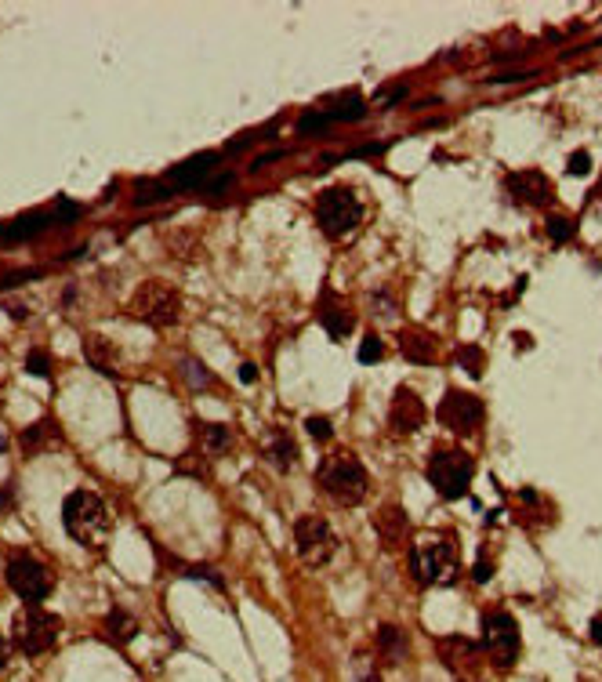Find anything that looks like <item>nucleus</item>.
Returning a JSON list of instances; mask_svg holds the SVG:
<instances>
[{
	"label": "nucleus",
	"mask_w": 602,
	"mask_h": 682,
	"mask_svg": "<svg viewBox=\"0 0 602 682\" xmlns=\"http://www.w3.org/2000/svg\"><path fill=\"white\" fill-rule=\"evenodd\" d=\"M109 624H113V635L116 638H131L135 635V621H131V617H123V613H113Z\"/></svg>",
	"instance_id": "2f4dec72"
},
{
	"label": "nucleus",
	"mask_w": 602,
	"mask_h": 682,
	"mask_svg": "<svg viewBox=\"0 0 602 682\" xmlns=\"http://www.w3.org/2000/svg\"><path fill=\"white\" fill-rule=\"evenodd\" d=\"M254 377H257L254 363H240V381H254Z\"/></svg>",
	"instance_id": "58836bf2"
},
{
	"label": "nucleus",
	"mask_w": 602,
	"mask_h": 682,
	"mask_svg": "<svg viewBox=\"0 0 602 682\" xmlns=\"http://www.w3.org/2000/svg\"><path fill=\"white\" fill-rule=\"evenodd\" d=\"M203 446L210 454H225L232 446V436H229L225 424H203Z\"/></svg>",
	"instance_id": "4be33fe9"
},
{
	"label": "nucleus",
	"mask_w": 602,
	"mask_h": 682,
	"mask_svg": "<svg viewBox=\"0 0 602 682\" xmlns=\"http://www.w3.org/2000/svg\"><path fill=\"white\" fill-rule=\"evenodd\" d=\"M483 635H486V650L497 668H511L519 660V628H515L511 613H486Z\"/></svg>",
	"instance_id": "1a4fd4ad"
},
{
	"label": "nucleus",
	"mask_w": 602,
	"mask_h": 682,
	"mask_svg": "<svg viewBox=\"0 0 602 682\" xmlns=\"http://www.w3.org/2000/svg\"><path fill=\"white\" fill-rule=\"evenodd\" d=\"M51 225V215L48 210H29V215H18L11 222L0 225V240H11V243H22V240H33L40 236Z\"/></svg>",
	"instance_id": "2eb2a0df"
},
{
	"label": "nucleus",
	"mask_w": 602,
	"mask_h": 682,
	"mask_svg": "<svg viewBox=\"0 0 602 682\" xmlns=\"http://www.w3.org/2000/svg\"><path fill=\"white\" fill-rule=\"evenodd\" d=\"M591 170V156L584 153V149H577V153L570 156V175H577V178H584Z\"/></svg>",
	"instance_id": "473e14b6"
},
{
	"label": "nucleus",
	"mask_w": 602,
	"mask_h": 682,
	"mask_svg": "<svg viewBox=\"0 0 602 682\" xmlns=\"http://www.w3.org/2000/svg\"><path fill=\"white\" fill-rule=\"evenodd\" d=\"M8 584H11L15 595H22L29 606H40L51 595V588H55L51 570L44 563H36V559H26V556H18V559L8 563Z\"/></svg>",
	"instance_id": "6e6552de"
},
{
	"label": "nucleus",
	"mask_w": 602,
	"mask_h": 682,
	"mask_svg": "<svg viewBox=\"0 0 602 682\" xmlns=\"http://www.w3.org/2000/svg\"><path fill=\"white\" fill-rule=\"evenodd\" d=\"M359 678H363V682H377V675L370 671V664H367V660H359Z\"/></svg>",
	"instance_id": "4c0bfd02"
},
{
	"label": "nucleus",
	"mask_w": 602,
	"mask_h": 682,
	"mask_svg": "<svg viewBox=\"0 0 602 682\" xmlns=\"http://www.w3.org/2000/svg\"><path fill=\"white\" fill-rule=\"evenodd\" d=\"M454 566H457V551H454L450 541H428V544L410 551V573H414V581H421V584L450 581V577H454Z\"/></svg>",
	"instance_id": "423d86ee"
},
{
	"label": "nucleus",
	"mask_w": 602,
	"mask_h": 682,
	"mask_svg": "<svg viewBox=\"0 0 602 682\" xmlns=\"http://www.w3.org/2000/svg\"><path fill=\"white\" fill-rule=\"evenodd\" d=\"M457 363L468 370V374H483V363H486V356H483V349H476V345H461L457 349Z\"/></svg>",
	"instance_id": "393cba45"
},
{
	"label": "nucleus",
	"mask_w": 602,
	"mask_h": 682,
	"mask_svg": "<svg viewBox=\"0 0 602 682\" xmlns=\"http://www.w3.org/2000/svg\"><path fill=\"white\" fill-rule=\"evenodd\" d=\"M588 635H591V643H595V646H602V617H595V621H591Z\"/></svg>",
	"instance_id": "e433bc0d"
},
{
	"label": "nucleus",
	"mask_w": 602,
	"mask_h": 682,
	"mask_svg": "<svg viewBox=\"0 0 602 682\" xmlns=\"http://www.w3.org/2000/svg\"><path fill=\"white\" fill-rule=\"evenodd\" d=\"M214 163H218V153H196V156H189L185 163H175V167H170V182H175V185H185V189H192V185H207V175L214 170Z\"/></svg>",
	"instance_id": "4468645a"
},
{
	"label": "nucleus",
	"mask_w": 602,
	"mask_h": 682,
	"mask_svg": "<svg viewBox=\"0 0 602 682\" xmlns=\"http://www.w3.org/2000/svg\"><path fill=\"white\" fill-rule=\"evenodd\" d=\"M4 660H8V646H4V638H0V668H4Z\"/></svg>",
	"instance_id": "a19ab883"
},
{
	"label": "nucleus",
	"mask_w": 602,
	"mask_h": 682,
	"mask_svg": "<svg viewBox=\"0 0 602 682\" xmlns=\"http://www.w3.org/2000/svg\"><path fill=\"white\" fill-rule=\"evenodd\" d=\"M294 454H297V450H294V439H290L283 429H276L272 439H269V446H265V457L279 468V472H287V468L294 464Z\"/></svg>",
	"instance_id": "aec40b11"
},
{
	"label": "nucleus",
	"mask_w": 602,
	"mask_h": 682,
	"mask_svg": "<svg viewBox=\"0 0 602 682\" xmlns=\"http://www.w3.org/2000/svg\"><path fill=\"white\" fill-rule=\"evenodd\" d=\"M73 218H80V207L69 203V200H58L55 210H51V222H55V225H69Z\"/></svg>",
	"instance_id": "c85d7f7f"
},
{
	"label": "nucleus",
	"mask_w": 602,
	"mask_h": 682,
	"mask_svg": "<svg viewBox=\"0 0 602 682\" xmlns=\"http://www.w3.org/2000/svg\"><path fill=\"white\" fill-rule=\"evenodd\" d=\"M403 98H406V83H399V88H392V91L384 88V91L377 95V102H381V105H396V102H403Z\"/></svg>",
	"instance_id": "f704fd0d"
},
{
	"label": "nucleus",
	"mask_w": 602,
	"mask_h": 682,
	"mask_svg": "<svg viewBox=\"0 0 602 682\" xmlns=\"http://www.w3.org/2000/svg\"><path fill=\"white\" fill-rule=\"evenodd\" d=\"M88 356H91V363L95 367H102L105 374H113V352H109V345L98 337V334H91L88 337Z\"/></svg>",
	"instance_id": "b1692460"
},
{
	"label": "nucleus",
	"mask_w": 602,
	"mask_h": 682,
	"mask_svg": "<svg viewBox=\"0 0 602 682\" xmlns=\"http://www.w3.org/2000/svg\"><path fill=\"white\" fill-rule=\"evenodd\" d=\"M389 421L399 436H410L424 424V403L421 396H414L410 389H399L396 399H392V410H389Z\"/></svg>",
	"instance_id": "ddd939ff"
},
{
	"label": "nucleus",
	"mask_w": 602,
	"mask_h": 682,
	"mask_svg": "<svg viewBox=\"0 0 602 682\" xmlns=\"http://www.w3.org/2000/svg\"><path fill=\"white\" fill-rule=\"evenodd\" d=\"M236 178L232 175H222V178H214V182H207V193H222V189H229Z\"/></svg>",
	"instance_id": "c9c22d12"
},
{
	"label": "nucleus",
	"mask_w": 602,
	"mask_h": 682,
	"mask_svg": "<svg viewBox=\"0 0 602 682\" xmlns=\"http://www.w3.org/2000/svg\"><path fill=\"white\" fill-rule=\"evenodd\" d=\"M439 421L446 424L454 436H471L483 424V403L468 392H446L439 403Z\"/></svg>",
	"instance_id": "9d476101"
},
{
	"label": "nucleus",
	"mask_w": 602,
	"mask_h": 682,
	"mask_svg": "<svg viewBox=\"0 0 602 682\" xmlns=\"http://www.w3.org/2000/svg\"><path fill=\"white\" fill-rule=\"evenodd\" d=\"M381 356H384L381 337H374V334H370V337H363V341H359V363H367V367H370V363H377Z\"/></svg>",
	"instance_id": "cd10ccee"
},
{
	"label": "nucleus",
	"mask_w": 602,
	"mask_h": 682,
	"mask_svg": "<svg viewBox=\"0 0 602 682\" xmlns=\"http://www.w3.org/2000/svg\"><path fill=\"white\" fill-rule=\"evenodd\" d=\"M305 429H309V436H312V439H330V436H334L330 417H309V421H305Z\"/></svg>",
	"instance_id": "7c9ffc66"
},
{
	"label": "nucleus",
	"mask_w": 602,
	"mask_h": 682,
	"mask_svg": "<svg viewBox=\"0 0 602 682\" xmlns=\"http://www.w3.org/2000/svg\"><path fill=\"white\" fill-rule=\"evenodd\" d=\"M399 349H403V356L410 359V363H432L436 359V341L428 337L424 330H403L399 334Z\"/></svg>",
	"instance_id": "f3484780"
},
{
	"label": "nucleus",
	"mask_w": 602,
	"mask_h": 682,
	"mask_svg": "<svg viewBox=\"0 0 602 682\" xmlns=\"http://www.w3.org/2000/svg\"><path fill=\"white\" fill-rule=\"evenodd\" d=\"M327 113H330V123H349V120H359L363 113H367V102H363L359 91H349L337 105H330Z\"/></svg>",
	"instance_id": "412c9836"
},
{
	"label": "nucleus",
	"mask_w": 602,
	"mask_h": 682,
	"mask_svg": "<svg viewBox=\"0 0 602 682\" xmlns=\"http://www.w3.org/2000/svg\"><path fill=\"white\" fill-rule=\"evenodd\" d=\"M62 526L69 530L73 541L98 548V544H105V537H109L113 516H109V508H105V501L98 494H91V490H73V494L62 501Z\"/></svg>",
	"instance_id": "f257e3e1"
},
{
	"label": "nucleus",
	"mask_w": 602,
	"mask_h": 682,
	"mask_svg": "<svg viewBox=\"0 0 602 682\" xmlns=\"http://www.w3.org/2000/svg\"><path fill=\"white\" fill-rule=\"evenodd\" d=\"M131 309H135L138 319H145V323H153V327H170V323H178L182 297H178L175 287H167L163 280H145V283L138 287V294H135Z\"/></svg>",
	"instance_id": "39448f33"
},
{
	"label": "nucleus",
	"mask_w": 602,
	"mask_h": 682,
	"mask_svg": "<svg viewBox=\"0 0 602 682\" xmlns=\"http://www.w3.org/2000/svg\"><path fill=\"white\" fill-rule=\"evenodd\" d=\"M377 650L384 653L389 664H403V660H406V635H403V628L381 624L377 628Z\"/></svg>",
	"instance_id": "6ab92c4d"
},
{
	"label": "nucleus",
	"mask_w": 602,
	"mask_h": 682,
	"mask_svg": "<svg viewBox=\"0 0 602 682\" xmlns=\"http://www.w3.org/2000/svg\"><path fill=\"white\" fill-rule=\"evenodd\" d=\"M33 269H22V272H11V276H4V280H0V290H8V287H22L26 280H33Z\"/></svg>",
	"instance_id": "72a5a7b5"
},
{
	"label": "nucleus",
	"mask_w": 602,
	"mask_h": 682,
	"mask_svg": "<svg viewBox=\"0 0 602 682\" xmlns=\"http://www.w3.org/2000/svg\"><path fill=\"white\" fill-rule=\"evenodd\" d=\"M377 534H381V544L384 548H396L403 537H406V516H403V508H389L384 504L381 512H377Z\"/></svg>",
	"instance_id": "a211bd4d"
},
{
	"label": "nucleus",
	"mask_w": 602,
	"mask_h": 682,
	"mask_svg": "<svg viewBox=\"0 0 602 682\" xmlns=\"http://www.w3.org/2000/svg\"><path fill=\"white\" fill-rule=\"evenodd\" d=\"M323 127H330V113H305V116H297V135H316V131H323Z\"/></svg>",
	"instance_id": "bb28decb"
},
{
	"label": "nucleus",
	"mask_w": 602,
	"mask_h": 682,
	"mask_svg": "<svg viewBox=\"0 0 602 682\" xmlns=\"http://www.w3.org/2000/svg\"><path fill=\"white\" fill-rule=\"evenodd\" d=\"M319 327H323L334 341H345L356 327V319L337 297H323V302H319Z\"/></svg>",
	"instance_id": "dca6fc26"
},
{
	"label": "nucleus",
	"mask_w": 602,
	"mask_h": 682,
	"mask_svg": "<svg viewBox=\"0 0 602 682\" xmlns=\"http://www.w3.org/2000/svg\"><path fill=\"white\" fill-rule=\"evenodd\" d=\"M471 472H476V461L464 450H436L432 461H428V479H432L436 494L446 501H457L468 494Z\"/></svg>",
	"instance_id": "20e7f679"
},
{
	"label": "nucleus",
	"mask_w": 602,
	"mask_h": 682,
	"mask_svg": "<svg viewBox=\"0 0 602 682\" xmlns=\"http://www.w3.org/2000/svg\"><path fill=\"white\" fill-rule=\"evenodd\" d=\"M58 638V617L44 613V610H29L22 617V628H18V643L29 657H40L44 650H51V643Z\"/></svg>",
	"instance_id": "9b49d317"
},
{
	"label": "nucleus",
	"mask_w": 602,
	"mask_h": 682,
	"mask_svg": "<svg viewBox=\"0 0 602 682\" xmlns=\"http://www.w3.org/2000/svg\"><path fill=\"white\" fill-rule=\"evenodd\" d=\"M573 232H577V225H573V218H570V215H551V218H548V236H551L555 243L570 240Z\"/></svg>",
	"instance_id": "a878e982"
},
{
	"label": "nucleus",
	"mask_w": 602,
	"mask_h": 682,
	"mask_svg": "<svg viewBox=\"0 0 602 682\" xmlns=\"http://www.w3.org/2000/svg\"><path fill=\"white\" fill-rule=\"evenodd\" d=\"M170 200V189L160 185V182H142L138 193H135V207H149V203H163Z\"/></svg>",
	"instance_id": "5701e85b"
},
{
	"label": "nucleus",
	"mask_w": 602,
	"mask_h": 682,
	"mask_svg": "<svg viewBox=\"0 0 602 682\" xmlns=\"http://www.w3.org/2000/svg\"><path fill=\"white\" fill-rule=\"evenodd\" d=\"M471 577H476V581H490V566H486V563H479L476 570H471Z\"/></svg>",
	"instance_id": "ea45409f"
},
{
	"label": "nucleus",
	"mask_w": 602,
	"mask_h": 682,
	"mask_svg": "<svg viewBox=\"0 0 602 682\" xmlns=\"http://www.w3.org/2000/svg\"><path fill=\"white\" fill-rule=\"evenodd\" d=\"M316 483L323 486L337 504H359L363 497H367L370 476H367V468H363L359 457H352V454H330V457L319 461Z\"/></svg>",
	"instance_id": "f03ea898"
},
{
	"label": "nucleus",
	"mask_w": 602,
	"mask_h": 682,
	"mask_svg": "<svg viewBox=\"0 0 602 682\" xmlns=\"http://www.w3.org/2000/svg\"><path fill=\"white\" fill-rule=\"evenodd\" d=\"M508 193L519 203L541 207V203H551L555 189H551V182L541 175V170H515V175H508Z\"/></svg>",
	"instance_id": "f8f14e48"
},
{
	"label": "nucleus",
	"mask_w": 602,
	"mask_h": 682,
	"mask_svg": "<svg viewBox=\"0 0 602 682\" xmlns=\"http://www.w3.org/2000/svg\"><path fill=\"white\" fill-rule=\"evenodd\" d=\"M26 367H29V374L51 377V356H48V352H40V349H33V352H29V359H26Z\"/></svg>",
	"instance_id": "c756f323"
},
{
	"label": "nucleus",
	"mask_w": 602,
	"mask_h": 682,
	"mask_svg": "<svg viewBox=\"0 0 602 682\" xmlns=\"http://www.w3.org/2000/svg\"><path fill=\"white\" fill-rule=\"evenodd\" d=\"M316 222H319V229H323L330 240H341V236H349L352 229H359L363 207H359V200H356L352 189L337 185V189L319 193V200H316Z\"/></svg>",
	"instance_id": "7ed1b4c3"
},
{
	"label": "nucleus",
	"mask_w": 602,
	"mask_h": 682,
	"mask_svg": "<svg viewBox=\"0 0 602 682\" xmlns=\"http://www.w3.org/2000/svg\"><path fill=\"white\" fill-rule=\"evenodd\" d=\"M294 551H297L301 563L323 566V563L334 556V534H330L327 519H319V516H301V519L294 523Z\"/></svg>",
	"instance_id": "0eeeda50"
}]
</instances>
